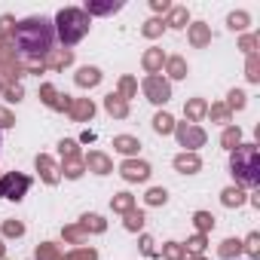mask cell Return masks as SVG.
I'll return each instance as SVG.
<instances>
[{
    "label": "cell",
    "mask_w": 260,
    "mask_h": 260,
    "mask_svg": "<svg viewBox=\"0 0 260 260\" xmlns=\"http://www.w3.org/2000/svg\"><path fill=\"white\" fill-rule=\"evenodd\" d=\"M58 150H61V159H74V156H80V144H77L74 138H64V141L58 144Z\"/></svg>",
    "instance_id": "ee69618b"
},
{
    "label": "cell",
    "mask_w": 260,
    "mask_h": 260,
    "mask_svg": "<svg viewBox=\"0 0 260 260\" xmlns=\"http://www.w3.org/2000/svg\"><path fill=\"white\" fill-rule=\"evenodd\" d=\"M68 64H74V52H71V49H52L49 55H43V68L64 71Z\"/></svg>",
    "instance_id": "5bb4252c"
},
{
    "label": "cell",
    "mask_w": 260,
    "mask_h": 260,
    "mask_svg": "<svg viewBox=\"0 0 260 260\" xmlns=\"http://www.w3.org/2000/svg\"><path fill=\"white\" fill-rule=\"evenodd\" d=\"M122 223H125V230H128V233L144 230V211H141V208H128V211L122 214Z\"/></svg>",
    "instance_id": "d4e9b609"
},
{
    "label": "cell",
    "mask_w": 260,
    "mask_h": 260,
    "mask_svg": "<svg viewBox=\"0 0 260 260\" xmlns=\"http://www.w3.org/2000/svg\"><path fill=\"white\" fill-rule=\"evenodd\" d=\"M104 110H107L113 119H125V116H128V101H122L119 95L110 92V95H104Z\"/></svg>",
    "instance_id": "ac0fdd59"
},
{
    "label": "cell",
    "mask_w": 260,
    "mask_h": 260,
    "mask_svg": "<svg viewBox=\"0 0 260 260\" xmlns=\"http://www.w3.org/2000/svg\"><path fill=\"white\" fill-rule=\"evenodd\" d=\"M245 77H248V83H260V55H257V52L248 55V61H245Z\"/></svg>",
    "instance_id": "e575fe53"
},
{
    "label": "cell",
    "mask_w": 260,
    "mask_h": 260,
    "mask_svg": "<svg viewBox=\"0 0 260 260\" xmlns=\"http://www.w3.org/2000/svg\"><path fill=\"white\" fill-rule=\"evenodd\" d=\"M61 236H64L68 242H74V245H83V242H86V233H83V226H80V223L64 226V230H61Z\"/></svg>",
    "instance_id": "ab89813d"
},
{
    "label": "cell",
    "mask_w": 260,
    "mask_h": 260,
    "mask_svg": "<svg viewBox=\"0 0 260 260\" xmlns=\"http://www.w3.org/2000/svg\"><path fill=\"white\" fill-rule=\"evenodd\" d=\"M162 25H166V28H175V31L187 28V25H190V13H187V7H172Z\"/></svg>",
    "instance_id": "d6986e66"
},
{
    "label": "cell",
    "mask_w": 260,
    "mask_h": 260,
    "mask_svg": "<svg viewBox=\"0 0 260 260\" xmlns=\"http://www.w3.org/2000/svg\"><path fill=\"white\" fill-rule=\"evenodd\" d=\"M248 25H251V16H248V13H242V10L226 16V28H230V31H245Z\"/></svg>",
    "instance_id": "836d02e7"
},
{
    "label": "cell",
    "mask_w": 260,
    "mask_h": 260,
    "mask_svg": "<svg viewBox=\"0 0 260 260\" xmlns=\"http://www.w3.org/2000/svg\"><path fill=\"white\" fill-rule=\"evenodd\" d=\"M61 175L68 178V181H77V178H83V172H86V166H83V156H74V159H61Z\"/></svg>",
    "instance_id": "7402d4cb"
},
{
    "label": "cell",
    "mask_w": 260,
    "mask_h": 260,
    "mask_svg": "<svg viewBox=\"0 0 260 260\" xmlns=\"http://www.w3.org/2000/svg\"><path fill=\"white\" fill-rule=\"evenodd\" d=\"M187 260H205V257H202V254H193V257H187Z\"/></svg>",
    "instance_id": "11a10c76"
},
{
    "label": "cell",
    "mask_w": 260,
    "mask_h": 260,
    "mask_svg": "<svg viewBox=\"0 0 260 260\" xmlns=\"http://www.w3.org/2000/svg\"><path fill=\"white\" fill-rule=\"evenodd\" d=\"M7 86H10V80H4V77H0V92H4Z\"/></svg>",
    "instance_id": "db71d44e"
},
{
    "label": "cell",
    "mask_w": 260,
    "mask_h": 260,
    "mask_svg": "<svg viewBox=\"0 0 260 260\" xmlns=\"http://www.w3.org/2000/svg\"><path fill=\"white\" fill-rule=\"evenodd\" d=\"M193 226H196L202 236H208V233L214 230V214H211V211H196V214H193Z\"/></svg>",
    "instance_id": "4dcf8cb0"
},
{
    "label": "cell",
    "mask_w": 260,
    "mask_h": 260,
    "mask_svg": "<svg viewBox=\"0 0 260 260\" xmlns=\"http://www.w3.org/2000/svg\"><path fill=\"white\" fill-rule=\"evenodd\" d=\"M110 208H113L116 214H125L128 208H135V196H132V193H116V196L110 199Z\"/></svg>",
    "instance_id": "1f68e13d"
},
{
    "label": "cell",
    "mask_w": 260,
    "mask_h": 260,
    "mask_svg": "<svg viewBox=\"0 0 260 260\" xmlns=\"http://www.w3.org/2000/svg\"><path fill=\"white\" fill-rule=\"evenodd\" d=\"M122 10V0H89V4L83 7V13L92 19V16H113Z\"/></svg>",
    "instance_id": "8fae6325"
},
{
    "label": "cell",
    "mask_w": 260,
    "mask_h": 260,
    "mask_svg": "<svg viewBox=\"0 0 260 260\" xmlns=\"http://www.w3.org/2000/svg\"><path fill=\"white\" fill-rule=\"evenodd\" d=\"M141 64H144L147 77H153V74H159V71H162V64H166V52H162L159 46H153V49H147V52L141 55Z\"/></svg>",
    "instance_id": "9a60e30c"
},
{
    "label": "cell",
    "mask_w": 260,
    "mask_h": 260,
    "mask_svg": "<svg viewBox=\"0 0 260 260\" xmlns=\"http://www.w3.org/2000/svg\"><path fill=\"white\" fill-rule=\"evenodd\" d=\"M150 7H153V13H169L172 10L169 0H150Z\"/></svg>",
    "instance_id": "816d5d0a"
},
{
    "label": "cell",
    "mask_w": 260,
    "mask_h": 260,
    "mask_svg": "<svg viewBox=\"0 0 260 260\" xmlns=\"http://www.w3.org/2000/svg\"><path fill=\"white\" fill-rule=\"evenodd\" d=\"M230 175L245 187H257L260 184V147L239 144L236 150H230Z\"/></svg>",
    "instance_id": "7a4b0ae2"
},
{
    "label": "cell",
    "mask_w": 260,
    "mask_h": 260,
    "mask_svg": "<svg viewBox=\"0 0 260 260\" xmlns=\"http://www.w3.org/2000/svg\"><path fill=\"white\" fill-rule=\"evenodd\" d=\"M205 116H211L214 122H230V119H233V113H230V107H226V104H220V101H217V104H211Z\"/></svg>",
    "instance_id": "d590c367"
},
{
    "label": "cell",
    "mask_w": 260,
    "mask_h": 260,
    "mask_svg": "<svg viewBox=\"0 0 260 260\" xmlns=\"http://www.w3.org/2000/svg\"><path fill=\"white\" fill-rule=\"evenodd\" d=\"M34 166H37V172H40V178H43V184H49V187H55V184L61 181V169L55 166V159H52V156H46V153H40V156L34 159Z\"/></svg>",
    "instance_id": "9c48e42d"
},
{
    "label": "cell",
    "mask_w": 260,
    "mask_h": 260,
    "mask_svg": "<svg viewBox=\"0 0 260 260\" xmlns=\"http://www.w3.org/2000/svg\"><path fill=\"white\" fill-rule=\"evenodd\" d=\"M119 175H122V181H128V184H141V181L150 178V166H147L144 159H125V162L119 166Z\"/></svg>",
    "instance_id": "52a82bcc"
},
{
    "label": "cell",
    "mask_w": 260,
    "mask_h": 260,
    "mask_svg": "<svg viewBox=\"0 0 260 260\" xmlns=\"http://www.w3.org/2000/svg\"><path fill=\"white\" fill-rule=\"evenodd\" d=\"M4 260H7V257H4Z\"/></svg>",
    "instance_id": "6f0895ef"
},
{
    "label": "cell",
    "mask_w": 260,
    "mask_h": 260,
    "mask_svg": "<svg viewBox=\"0 0 260 260\" xmlns=\"http://www.w3.org/2000/svg\"><path fill=\"white\" fill-rule=\"evenodd\" d=\"M28 190H31V178H28V175H22V172H7V175H0V199L19 202Z\"/></svg>",
    "instance_id": "277c9868"
},
{
    "label": "cell",
    "mask_w": 260,
    "mask_h": 260,
    "mask_svg": "<svg viewBox=\"0 0 260 260\" xmlns=\"http://www.w3.org/2000/svg\"><path fill=\"white\" fill-rule=\"evenodd\" d=\"M74 83H77L80 89H92V86H98V83H101V71L86 64V68H80V71L74 74Z\"/></svg>",
    "instance_id": "e0dca14e"
},
{
    "label": "cell",
    "mask_w": 260,
    "mask_h": 260,
    "mask_svg": "<svg viewBox=\"0 0 260 260\" xmlns=\"http://www.w3.org/2000/svg\"><path fill=\"white\" fill-rule=\"evenodd\" d=\"M141 89H144V95H147V101H150V104H166V101L172 98V83H169L166 77H159V74L144 77Z\"/></svg>",
    "instance_id": "8992f818"
},
{
    "label": "cell",
    "mask_w": 260,
    "mask_h": 260,
    "mask_svg": "<svg viewBox=\"0 0 260 260\" xmlns=\"http://www.w3.org/2000/svg\"><path fill=\"white\" fill-rule=\"evenodd\" d=\"M77 122H89L92 116H95V104H92V98H74V104H71V110H68Z\"/></svg>",
    "instance_id": "2e32d148"
},
{
    "label": "cell",
    "mask_w": 260,
    "mask_h": 260,
    "mask_svg": "<svg viewBox=\"0 0 260 260\" xmlns=\"http://www.w3.org/2000/svg\"><path fill=\"white\" fill-rule=\"evenodd\" d=\"M0 46H13V40H10V37H7L4 31H0Z\"/></svg>",
    "instance_id": "f5cc1de1"
},
{
    "label": "cell",
    "mask_w": 260,
    "mask_h": 260,
    "mask_svg": "<svg viewBox=\"0 0 260 260\" xmlns=\"http://www.w3.org/2000/svg\"><path fill=\"white\" fill-rule=\"evenodd\" d=\"M0 230H4L7 239H19V236H25V223H22V220H4V226H0Z\"/></svg>",
    "instance_id": "b9f144b4"
},
{
    "label": "cell",
    "mask_w": 260,
    "mask_h": 260,
    "mask_svg": "<svg viewBox=\"0 0 260 260\" xmlns=\"http://www.w3.org/2000/svg\"><path fill=\"white\" fill-rule=\"evenodd\" d=\"M257 43H260L257 34H245V37L239 40V49H242L245 55H254V52H257Z\"/></svg>",
    "instance_id": "bcb514c9"
},
{
    "label": "cell",
    "mask_w": 260,
    "mask_h": 260,
    "mask_svg": "<svg viewBox=\"0 0 260 260\" xmlns=\"http://www.w3.org/2000/svg\"><path fill=\"white\" fill-rule=\"evenodd\" d=\"M166 71H169L172 80H184L187 77V61L181 55H172V58H166Z\"/></svg>",
    "instance_id": "f1b7e54d"
},
{
    "label": "cell",
    "mask_w": 260,
    "mask_h": 260,
    "mask_svg": "<svg viewBox=\"0 0 260 260\" xmlns=\"http://www.w3.org/2000/svg\"><path fill=\"white\" fill-rule=\"evenodd\" d=\"M175 135H178V144L187 147V153H196V147H202L208 141L205 128H199L193 122H175Z\"/></svg>",
    "instance_id": "5b68a950"
},
{
    "label": "cell",
    "mask_w": 260,
    "mask_h": 260,
    "mask_svg": "<svg viewBox=\"0 0 260 260\" xmlns=\"http://www.w3.org/2000/svg\"><path fill=\"white\" fill-rule=\"evenodd\" d=\"M55 43V28L43 16H31L25 22H16L13 28V49L19 58H43L52 52Z\"/></svg>",
    "instance_id": "6da1fadb"
},
{
    "label": "cell",
    "mask_w": 260,
    "mask_h": 260,
    "mask_svg": "<svg viewBox=\"0 0 260 260\" xmlns=\"http://www.w3.org/2000/svg\"><path fill=\"white\" fill-rule=\"evenodd\" d=\"M245 98H248V95H245L242 89H230V95H226V107H230V113H233V110H242V107L248 104Z\"/></svg>",
    "instance_id": "f35d334b"
},
{
    "label": "cell",
    "mask_w": 260,
    "mask_h": 260,
    "mask_svg": "<svg viewBox=\"0 0 260 260\" xmlns=\"http://www.w3.org/2000/svg\"><path fill=\"white\" fill-rule=\"evenodd\" d=\"M122 101H128V98H135L138 95V83H135V77H119V92H116Z\"/></svg>",
    "instance_id": "d6a6232c"
},
{
    "label": "cell",
    "mask_w": 260,
    "mask_h": 260,
    "mask_svg": "<svg viewBox=\"0 0 260 260\" xmlns=\"http://www.w3.org/2000/svg\"><path fill=\"white\" fill-rule=\"evenodd\" d=\"M141 254H147V257H153V254H156V248H153V239H150V236H141Z\"/></svg>",
    "instance_id": "f907efd6"
},
{
    "label": "cell",
    "mask_w": 260,
    "mask_h": 260,
    "mask_svg": "<svg viewBox=\"0 0 260 260\" xmlns=\"http://www.w3.org/2000/svg\"><path fill=\"white\" fill-rule=\"evenodd\" d=\"M10 125H16V116H13L10 110L0 107V128H10Z\"/></svg>",
    "instance_id": "681fc988"
},
{
    "label": "cell",
    "mask_w": 260,
    "mask_h": 260,
    "mask_svg": "<svg viewBox=\"0 0 260 260\" xmlns=\"http://www.w3.org/2000/svg\"><path fill=\"white\" fill-rule=\"evenodd\" d=\"M144 202H147V205H166V202H169L166 187H150V190L144 193Z\"/></svg>",
    "instance_id": "8d00e7d4"
},
{
    "label": "cell",
    "mask_w": 260,
    "mask_h": 260,
    "mask_svg": "<svg viewBox=\"0 0 260 260\" xmlns=\"http://www.w3.org/2000/svg\"><path fill=\"white\" fill-rule=\"evenodd\" d=\"M89 25H92V19H89L83 10H77V7H64V10H58L52 28H55V37L61 40V46L68 49V46L80 43V40L89 34Z\"/></svg>",
    "instance_id": "3957f363"
},
{
    "label": "cell",
    "mask_w": 260,
    "mask_h": 260,
    "mask_svg": "<svg viewBox=\"0 0 260 260\" xmlns=\"http://www.w3.org/2000/svg\"><path fill=\"white\" fill-rule=\"evenodd\" d=\"M220 144H223L226 150H236V147L242 144V128H239V125H226L223 135H220Z\"/></svg>",
    "instance_id": "83f0119b"
},
{
    "label": "cell",
    "mask_w": 260,
    "mask_h": 260,
    "mask_svg": "<svg viewBox=\"0 0 260 260\" xmlns=\"http://www.w3.org/2000/svg\"><path fill=\"white\" fill-rule=\"evenodd\" d=\"M242 251H248L251 257H257V254H260V233H251V236L242 242Z\"/></svg>",
    "instance_id": "7dc6e473"
},
{
    "label": "cell",
    "mask_w": 260,
    "mask_h": 260,
    "mask_svg": "<svg viewBox=\"0 0 260 260\" xmlns=\"http://www.w3.org/2000/svg\"><path fill=\"white\" fill-rule=\"evenodd\" d=\"M64 260H98V251L95 248H74L64 254Z\"/></svg>",
    "instance_id": "7bdbcfd3"
},
{
    "label": "cell",
    "mask_w": 260,
    "mask_h": 260,
    "mask_svg": "<svg viewBox=\"0 0 260 260\" xmlns=\"http://www.w3.org/2000/svg\"><path fill=\"white\" fill-rule=\"evenodd\" d=\"M153 128H156V135H172V132H175V116L166 113V110H159V113L153 116Z\"/></svg>",
    "instance_id": "484cf974"
},
{
    "label": "cell",
    "mask_w": 260,
    "mask_h": 260,
    "mask_svg": "<svg viewBox=\"0 0 260 260\" xmlns=\"http://www.w3.org/2000/svg\"><path fill=\"white\" fill-rule=\"evenodd\" d=\"M162 31H166V25H162L159 19H147V22H144V28H141V34H144V37H150V40L162 37Z\"/></svg>",
    "instance_id": "74e56055"
},
{
    "label": "cell",
    "mask_w": 260,
    "mask_h": 260,
    "mask_svg": "<svg viewBox=\"0 0 260 260\" xmlns=\"http://www.w3.org/2000/svg\"><path fill=\"white\" fill-rule=\"evenodd\" d=\"M80 226H83L86 236H89V233H104V230H107V220H104L101 214H83V217H80Z\"/></svg>",
    "instance_id": "cb8c5ba5"
},
{
    "label": "cell",
    "mask_w": 260,
    "mask_h": 260,
    "mask_svg": "<svg viewBox=\"0 0 260 260\" xmlns=\"http://www.w3.org/2000/svg\"><path fill=\"white\" fill-rule=\"evenodd\" d=\"M205 245H208V236L196 233V236H190V239H187V245H184V248H187V251H193V254H202V251H205Z\"/></svg>",
    "instance_id": "f6af8a7d"
},
{
    "label": "cell",
    "mask_w": 260,
    "mask_h": 260,
    "mask_svg": "<svg viewBox=\"0 0 260 260\" xmlns=\"http://www.w3.org/2000/svg\"><path fill=\"white\" fill-rule=\"evenodd\" d=\"M4 95H7V101H22L25 89H22V83H10V86L4 89Z\"/></svg>",
    "instance_id": "c3c4849f"
},
{
    "label": "cell",
    "mask_w": 260,
    "mask_h": 260,
    "mask_svg": "<svg viewBox=\"0 0 260 260\" xmlns=\"http://www.w3.org/2000/svg\"><path fill=\"white\" fill-rule=\"evenodd\" d=\"M184 113H187V122H199L205 113H208V104H205V98H190L187 104H184Z\"/></svg>",
    "instance_id": "44dd1931"
},
{
    "label": "cell",
    "mask_w": 260,
    "mask_h": 260,
    "mask_svg": "<svg viewBox=\"0 0 260 260\" xmlns=\"http://www.w3.org/2000/svg\"><path fill=\"white\" fill-rule=\"evenodd\" d=\"M217 254H220L223 260H239V254H242V242H239V239H223V242L217 245Z\"/></svg>",
    "instance_id": "4316f807"
},
{
    "label": "cell",
    "mask_w": 260,
    "mask_h": 260,
    "mask_svg": "<svg viewBox=\"0 0 260 260\" xmlns=\"http://www.w3.org/2000/svg\"><path fill=\"white\" fill-rule=\"evenodd\" d=\"M220 202H223L226 208H239V205H245V202H248V196H245V190H242V187H226V190L220 193Z\"/></svg>",
    "instance_id": "603a6c76"
},
{
    "label": "cell",
    "mask_w": 260,
    "mask_h": 260,
    "mask_svg": "<svg viewBox=\"0 0 260 260\" xmlns=\"http://www.w3.org/2000/svg\"><path fill=\"white\" fill-rule=\"evenodd\" d=\"M4 248H7V245H4V242H0V260H4Z\"/></svg>",
    "instance_id": "9f6ffc18"
},
{
    "label": "cell",
    "mask_w": 260,
    "mask_h": 260,
    "mask_svg": "<svg viewBox=\"0 0 260 260\" xmlns=\"http://www.w3.org/2000/svg\"><path fill=\"white\" fill-rule=\"evenodd\" d=\"M34 257H37V260H64V254L58 251V245H55V242H43V245H37Z\"/></svg>",
    "instance_id": "f546056e"
},
{
    "label": "cell",
    "mask_w": 260,
    "mask_h": 260,
    "mask_svg": "<svg viewBox=\"0 0 260 260\" xmlns=\"http://www.w3.org/2000/svg\"><path fill=\"white\" fill-rule=\"evenodd\" d=\"M172 166H175V172H181V175H196V172L202 169V159H199V153H187V150H184V153L175 156Z\"/></svg>",
    "instance_id": "4fadbf2b"
},
{
    "label": "cell",
    "mask_w": 260,
    "mask_h": 260,
    "mask_svg": "<svg viewBox=\"0 0 260 260\" xmlns=\"http://www.w3.org/2000/svg\"><path fill=\"white\" fill-rule=\"evenodd\" d=\"M162 257H166V260H187L181 242H166V245H162Z\"/></svg>",
    "instance_id": "60d3db41"
},
{
    "label": "cell",
    "mask_w": 260,
    "mask_h": 260,
    "mask_svg": "<svg viewBox=\"0 0 260 260\" xmlns=\"http://www.w3.org/2000/svg\"><path fill=\"white\" fill-rule=\"evenodd\" d=\"M113 150H119L122 156H135V153L141 150V141L132 138V135H116V138H113Z\"/></svg>",
    "instance_id": "ffe728a7"
},
{
    "label": "cell",
    "mask_w": 260,
    "mask_h": 260,
    "mask_svg": "<svg viewBox=\"0 0 260 260\" xmlns=\"http://www.w3.org/2000/svg\"><path fill=\"white\" fill-rule=\"evenodd\" d=\"M40 101L46 107H52V110H71V104H74V98L71 95H61L52 83H43L40 86Z\"/></svg>",
    "instance_id": "ba28073f"
},
{
    "label": "cell",
    "mask_w": 260,
    "mask_h": 260,
    "mask_svg": "<svg viewBox=\"0 0 260 260\" xmlns=\"http://www.w3.org/2000/svg\"><path fill=\"white\" fill-rule=\"evenodd\" d=\"M83 166H86V172H92V175H110V172H113L110 156H107V153H98V150H92L89 156H83Z\"/></svg>",
    "instance_id": "30bf717a"
},
{
    "label": "cell",
    "mask_w": 260,
    "mask_h": 260,
    "mask_svg": "<svg viewBox=\"0 0 260 260\" xmlns=\"http://www.w3.org/2000/svg\"><path fill=\"white\" fill-rule=\"evenodd\" d=\"M187 40H190V46L205 49L211 43V28L205 22H193V25H187Z\"/></svg>",
    "instance_id": "7c38bea8"
}]
</instances>
